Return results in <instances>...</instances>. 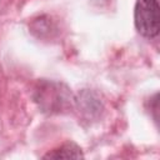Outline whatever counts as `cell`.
Masks as SVG:
<instances>
[{"mask_svg":"<svg viewBox=\"0 0 160 160\" xmlns=\"http://www.w3.org/2000/svg\"><path fill=\"white\" fill-rule=\"evenodd\" d=\"M135 28L144 38L158 36L160 29V8L158 0H136L134 9Z\"/></svg>","mask_w":160,"mask_h":160,"instance_id":"6da1fadb","label":"cell"},{"mask_svg":"<svg viewBox=\"0 0 160 160\" xmlns=\"http://www.w3.org/2000/svg\"><path fill=\"white\" fill-rule=\"evenodd\" d=\"M81 158H84L82 151L75 142H65L61 146L44 155V159H81Z\"/></svg>","mask_w":160,"mask_h":160,"instance_id":"7a4b0ae2","label":"cell"}]
</instances>
